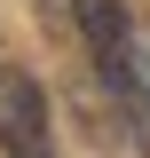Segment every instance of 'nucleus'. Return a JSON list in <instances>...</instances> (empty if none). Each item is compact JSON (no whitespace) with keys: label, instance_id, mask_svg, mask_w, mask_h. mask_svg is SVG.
Segmentation results:
<instances>
[{"label":"nucleus","instance_id":"2","mask_svg":"<svg viewBox=\"0 0 150 158\" xmlns=\"http://www.w3.org/2000/svg\"><path fill=\"white\" fill-rule=\"evenodd\" d=\"M0 158H56L48 95L24 63H0Z\"/></svg>","mask_w":150,"mask_h":158},{"label":"nucleus","instance_id":"1","mask_svg":"<svg viewBox=\"0 0 150 158\" xmlns=\"http://www.w3.org/2000/svg\"><path fill=\"white\" fill-rule=\"evenodd\" d=\"M79 32H87L95 71L119 87V103H127V111H142L150 71H142V48H134V16L119 8V0H79Z\"/></svg>","mask_w":150,"mask_h":158}]
</instances>
